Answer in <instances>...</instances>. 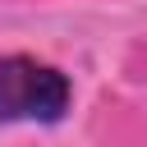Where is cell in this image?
<instances>
[{"instance_id":"1","label":"cell","mask_w":147,"mask_h":147,"mask_svg":"<svg viewBox=\"0 0 147 147\" xmlns=\"http://www.w3.org/2000/svg\"><path fill=\"white\" fill-rule=\"evenodd\" d=\"M74 106V83L60 64L9 51L0 55V124H60Z\"/></svg>"}]
</instances>
